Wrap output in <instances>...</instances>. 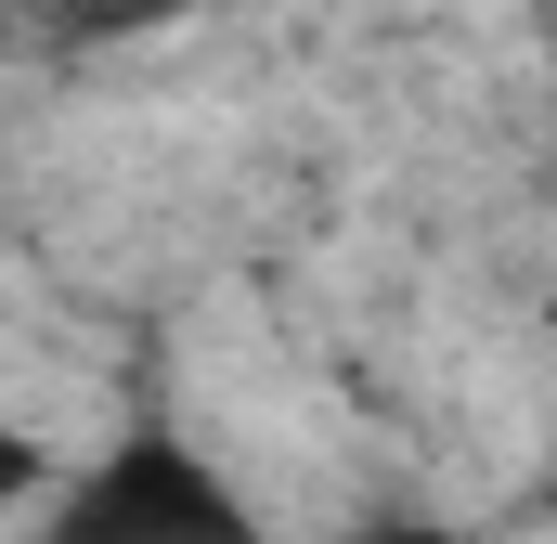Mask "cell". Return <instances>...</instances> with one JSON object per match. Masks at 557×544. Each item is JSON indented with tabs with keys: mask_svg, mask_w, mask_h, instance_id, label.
Here are the masks:
<instances>
[{
	"mask_svg": "<svg viewBox=\"0 0 557 544\" xmlns=\"http://www.w3.org/2000/svg\"><path fill=\"white\" fill-rule=\"evenodd\" d=\"M169 13H195V0H39V39H65V52H104V39L169 26Z\"/></svg>",
	"mask_w": 557,
	"mask_h": 544,
	"instance_id": "cell-2",
	"label": "cell"
},
{
	"mask_svg": "<svg viewBox=\"0 0 557 544\" xmlns=\"http://www.w3.org/2000/svg\"><path fill=\"white\" fill-rule=\"evenodd\" d=\"M337 544H454L441 519H363V532H337Z\"/></svg>",
	"mask_w": 557,
	"mask_h": 544,
	"instance_id": "cell-3",
	"label": "cell"
},
{
	"mask_svg": "<svg viewBox=\"0 0 557 544\" xmlns=\"http://www.w3.org/2000/svg\"><path fill=\"white\" fill-rule=\"evenodd\" d=\"M26 544H260V519L182 428H117L78 480H52Z\"/></svg>",
	"mask_w": 557,
	"mask_h": 544,
	"instance_id": "cell-1",
	"label": "cell"
}]
</instances>
